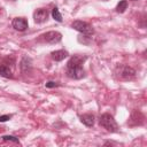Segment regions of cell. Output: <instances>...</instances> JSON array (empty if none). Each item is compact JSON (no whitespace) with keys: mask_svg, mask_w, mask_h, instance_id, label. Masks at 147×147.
<instances>
[{"mask_svg":"<svg viewBox=\"0 0 147 147\" xmlns=\"http://www.w3.org/2000/svg\"><path fill=\"white\" fill-rule=\"evenodd\" d=\"M85 57L82 56H72L69 59L67 63V76L72 79H80L85 76V71L83 68V62Z\"/></svg>","mask_w":147,"mask_h":147,"instance_id":"6da1fadb","label":"cell"},{"mask_svg":"<svg viewBox=\"0 0 147 147\" xmlns=\"http://www.w3.org/2000/svg\"><path fill=\"white\" fill-rule=\"evenodd\" d=\"M99 124L102 127H105L107 131H109V132H117L118 131V124L116 123L114 117L108 113H105V114H102L100 116Z\"/></svg>","mask_w":147,"mask_h":147,"instance_id":"7a4b0ae2","label":"cell"},{"mask_svg":"<svg viewBox=\"0 0 147 147\" xmlns=\"http://www.w3.org/2000/svg\"><path fill=\"white\" fill-rule=\"evenodd\" d=\"M116 76L122 79V80H130L132 78H134L136 76V70L126 64H122V65H117L116 70H115Z\"/></svg>","mask_w":147,"mask_h":147,"instance_id":"3957f363","label":"cell"},{"mask_svg":"<svg viewBox=\"0 0 147 147\" xmlns=\"http://www.w3.org/2000/svg\"><path fill=\"white\" fill-rule=\"evenodd\" d=\"M71 28L75 29L76 31L85 34V36H92L94 33V29L92 28L91 24H88L87 22H84V21H74L71 23Z\"/></svg>","mask_w":147,"mask_h":147,"instance_id":"277c9868","label":"cell"},{"mask_svg":"<svg viewBox=\"0 0 147 147\" xmlns=\"http://www.w3.org/2000/svg\"><path fill=\"white\" fill-rule=\"evenodd\" d=\"M144 122H145V116L142 115V113L139 110H133L127 124L130 126H137V125H142Z\"/></svg>","mask_w":147,"mask_h":147,"instance_id":"5b68a950","label":"cell"},{"mask_svg":"<svg viewBox=\"0 0 147 147\" xmlns=\"http://www.w3.org/2000/svg\"><path fill=\"white\" fill-rule=\"evenodd\" d=\"M41 38L48 44H57L62 39V34L59 31H48L41 36Z\"/></svg>","mask_w":147,"mask_h":147,"instance_id":"8992f818","label":"cell"},{"mask_svg":"<svg viewBox=\"0 0 147 147\" xmlns=\"http://www.w3.org/2000/svg\"><path fill=\"white\" fill-rule=\"evenodd\" d=\"M48 10L45 8H39L33 13V20L36 23H44L48 20Z\"/></svg>","mask_w":147,"mask_h":147,"instance_id":"52a82bcc","label":"cell"},{"mask_svg":"<svg viewBox=\"0 0 147 147\" xmlns=\"http://www.w3.org/2000/svg\"><path fill=\"white\" fill-rule=\"evenodd\" d=\"M11 25L17 31H25L28 29V26H29L28 21L24 17H15L13 20V22H11Z\"/></svg>","mask_w":147,"mask_h":147,"instance_id":"ba28073f","label":"cell"},{"mask_svg":"<svg viewBox=\"0 0 147 147\" xmlns=\"http://www.w3.org/2000/svg\"><path fill=\"white\" fill-rule=\"evenodd\" d=\"M20 68L22 70L23 74H29L31 71V68H32V62H31V59L24 56L22 60H21V63H20Z\"/></svg>","mask_w":147,"mask_h":147,"instance_id":"9c48e42d","label":"cell"},{"mask_svg":"<svg viewBox=\"0 0 147 147\" xmlns=\"http://www.w3.org/2000/svg\"><path fill=\"white\" fill-rule=\"evenodd\" d=\"M68 55H69V53L67 51H64V49H57V51H54V52L51 53V56H52V59L54 61H62Z\"/></svg>","mask_w":147,"mask_h":147,"instance_id":"30bf717a","label":"cell"},{"mask_svg":"<svg viewBox=\"0 0 147 147\" xmlns=\"http://www.w3.org/2000/svg\"><path fill=\"white\" fill-rule=\"evenodd\" d=\"M80 122L86 126H93L94 125V116L92 114H84L80 116Z\"/></svg>","mask_w":147,"mask_h":147,"instance_id":"8fae6325","label":"cell"},{"mask_svg":"<svg viewBox=\"0 0 147 147\" xmlns=\"http://www.w3.org/2000/svg\"><path fill=\"white\" fill-rule=\"evenodd\" d=\"M0 76L6 77V78H11L13 77L11 70L7 64H0Z\"/></svg>","mask_w":147,"mask_h":147,"instance_id":"7c38bea8","label":"cell"},{"mask_svg":"<svg viewBox=\"0 0 147 147\" xmlns=\"http://www.w3.org/2000/svg\"><path fill=\"white\" fill-rule=\"evenodd\" d=\"M126 8H127V1H126V0H122V1H119V2L117 3V6H116V11L122 14V13L125 11Z\"/></svg>","mask_w":147,"mask_h":147,"instance_id":"4fadbf2b","label":"cell"},{"mask_svg":"<svg viewBox=\"0 0 147 147\" xmlns=\"http://www.w3.org/2000/svg\"><path fill=\"white\" fill-rule=\"evenodd\" d=\"M52 16H53V18H54L55 21L62 22V15H61V13H60V10H59L57 7H54V8H53V10H52Z\"/></svg>","mask_w":147,"mask_h":147,"instance_id":"5bb4252c","label":"cell"},{"mask_svg":"<svg viewBox=\"0 0 147 147\" xmlns=\"http://www.w3.org/2000/svg\"><path fill=\"white\" fill-rule=\"evenodd\" d=\"M2 140H5V141H14V142H16V144H20L18 138H16V137H14V136H3V137H2Z\"/></svg>","mask_w":147,"mask_h":147,"instance_id":"9a60e30c","label":"cell"},{"mask_svg":"<svg viewBox=\"0 0 147 147\" xmlns=\"http://www.w3.org/2000/svg\"><path fill=\"white\" fill-rule=\"evenodd\" d=\"M11 118V115H1L0 116V122H6Z\"/></svg>","mask_w":147,"mask_h":147,"instance_id":"2e32d148","label":"cell"},{"mask_svg":"<svg viewBox=\"0 0 147 147\" xmlns=\"http://www.w3.org/2000/svg\"><path fill=\"white\" fill-rule=\"evenodd\" d=\"M59 84H56L55 82H48V83H46V87H48V88H51V87H55V86H57Z\"/></svg>","mask_w":147,"mask_h":147,"instance_id":"e0dca14e","label":"cell"},{"mask_svg":"<svg viewBox=\"0 0 147 147\" xmlns=\"http://www.w3.org/2000/svg\"><path fill=\"white\" fill-rule=\"evenodd\" d=\"M102 1H108V0H102Z\"/></svg>","mask_w":147,"mask_h":147,"instance_id":"ac0fdd59","label":"cell"},{"mask_svg":"<svg viewBox=\"0 0 147 147\" xmlns=\"http://www.w3.org/2000/svg\"><path fill=\"white\" fill-rule=\"evenodd\" d=\"M131 1H137V0H131Z\"/></svg>","mask_w":147,"mask_h":147,"instance_id":"d6986e66","label":"cell"},{"mask_svg":"<svg viewBox=\"0 0 147 147\" xmlns=\"http://www.w3.org/2000/svg\"><path fill=\"white\" fill-rule=\"evenodd\" d=\"M10 1H15V0H10Z\"/></svg>","mask_w":147,"mask_h":147,"instance_id":"ffe728a7","label":"cell"}]
</instances>
